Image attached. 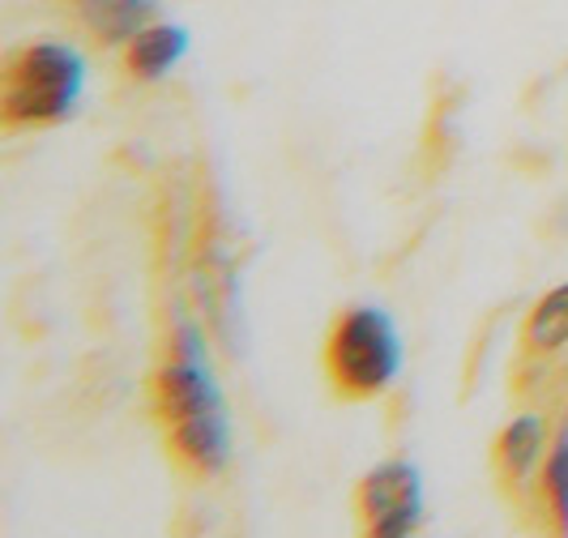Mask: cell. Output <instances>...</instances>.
<instances>
[{
	"label": "cell",
	"instance_id": "7a4b0ae2",
	"mask_svg": "<svg viewBox=\"0 0 568 538\" xmlns=\"http://www.w3.org/2000/svg\"><path fill=\"white\" fill-rule=\"evenodd\" d=\"M85 60L73 43L34 39L0 60V124L4 133L57 129L78 112Z\"/></svg>",
	"mask_w": 568,
	"mask_h": 538
},
{
	"label": "cell",
	"instance_id": "6da1fadb",
	"mask_svg": "<svg viewBox=\"0 0 568 538\" xmlns=\"http://www.w3.org/2000/svg\"><path fill=\"white\" fill-rule=\"evenodd\" d=\"M150 406L163 427L171 466L197 483L219 479L235 457L227 397L205 359V338L197 325L180 321L168 342V355L150 380Z\"/></svg>",
	"mask_w": 568,
	"mask_h": 538
},
{
	"label": "cell",
	"instance_id": "ba28073f",
	"mask_svg": "<svg viewBox=\"0 0 568 538\" xmlns=\"http://www.w3.org/2000/svg\"><path fill=\"white\" fill-rule=\"evenodd\" d=\"M521 346L530 355H556L568 346V283L535 300V308L521 321Z\"/></svg>",
	"mask_w": 568,
	"mask_h": 538
},
{
	"label": "cell",
	"instance_id": "5b68a950",
	"mask_svg": "<svg viewBox=\"0 0 568 538\" xmlns=\"http://www.w3.org/2000/svg\"><path fill=\"white\" fill-rule=\"evenodd\" d=\"M547 424L539 415H517L509 424L496 432L491 440V470L496 483L509 491V496H526L535 483H539L542 457H547Z\"/></svg>",
	"mask_w": 568,
	"mask_h": 538
},
{
	"label": "cell",
	"instance_id": "8992f818",
	"mask_svg": "<svg viewBox=\"0 0 568 538\" xmlns=\"http://www.w3.org/2000/svg\"><path fill=\"white\" fill-rule=\"evenodd\" d=\"M184 57H189V30L180 27V22H159V18H154L150 27L138 30V34L120 48L124 73L142 85L163 82Z\"/></svg>",
	"mask_w": 568,
	"mask_h": 538
},
{
	"label": "cell",
	"instance_id": "277c9868",
	"mask_svg": "<svg viewBox=\"0 0 568 538\" xmlns=\"http://www.w3.org/2000/svg\"><path fill=\"white\" fill-rule=\"evenodd\" d=\"M355 521L372 538H410L424 526V475L415 461H376L355 483Z\"/></svg>",
	"mask_w": 568,
	"mask_h": 538
},
{
	"label": "cell",
	"instance_id": "9c48e42d",
	"mask_svg": "<svg viewBox=\"0 0 568 538\" xmlns=\"http://www.w3.org/2000/svg\"><path fill=\"white\" fill-rule=\"evenodd\" d=\"M535 491H539V509L551 521V530L568 535V427L547 445Z\"/></svg>",
	"mask_w": 568,
	"mask_h": 538
},
{
	"label": "cell",
	"instance_id": "3957f363",
	"mask_svg": "<svg viewBox=\"0 0 568 538\" xmlns=\"http://www.w3.org/2000/svg\"><path fill=\"white\" fill-rule=\"evenodd\" d=\"M402 364H406V351H402L398 321L385 308L351 304L329 321L321 368L342 402H376L381 394H389L402 376Z\"/></svg>",
	"mask_w": 568,
	"mask_h": 538
},
{
	"label": "cell",
	"instance_id": "52a82bcc",
	"mask_svg": "<svg viewBox=\"0 0 568 538\" xmlns=\"http://www.w3.org/2000/svg\"><path fill=\"white\" fill-rule=\"evenodd\" d=\"M78 18H82V27L99 39V43H108V48H124L133 34L142 27L154 22V13H159V0H64Z\"/></svg>",
	"mask_w": 568,
	"mask_h": 538
}]
</instances>
